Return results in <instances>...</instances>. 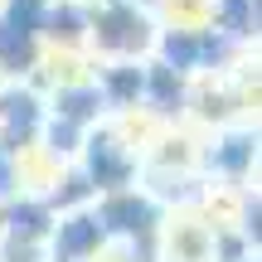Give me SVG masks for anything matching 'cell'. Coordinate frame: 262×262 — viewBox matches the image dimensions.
<instances>
[]
</instances>
